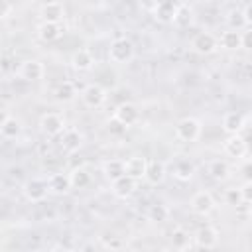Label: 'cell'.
Listing matches in <instances>:
<instances>
[{"label":"cell","instance_id":"19","mask_svg":"<svg viewBox=\"0 0 252 252\" xmlns=\"http://www.w3.org/2000/svg\"><path fill=\"white\" fill-rule=\"evenodd\" d=\"M146 169H148V159L144 156H132L126 159V173L134 179H146Z\"/></svg>","mask_w":252,"mask_h":252},{"label":"cell","instance_id":"8","mask_svg":"<svg viewBox=\"0 0 252 252\" xmlns=\"http://www.w3.org/2000/svg\"><path fill=\"white\" fill-rule=\"evenodd\" d=\"M191 211L195 215H201V217H207L215 211V197L209 193V191H197L193 197H191Z\"/></svg>","mask_w":252,"mask_h":252},{"label":"cell","instance_id":"1","mask_svg":"<svg viewBox=\"0 0 252 252\" xmlns=\"http://www.w3.org/2000/svg\"><path fill=\"white\" fill-rule=\"evenodd\" d=\"M134 55H136V47L128 37H118L108 47V61L114 65H126L134 59Z\"/></svg>","mask_w":252,"mask_h":252},{"label":"cell","instance_id":"2","mask_svg":"<svg viewBox=\"0 0 252 252\" xmlns=\"http://www.w3.org/2000/svg\"><path fill=\"white\" fill-rule=\"evenodd\" d=\"M201 132H203V126L193 116H185V118H181L175 124V138L181 140V142H187V144L197 142L199 136H201Z\"/></svg>","mask_w":252,"mask_h":252},{"label":"cell","instance_id":"13","mask_svg":"<svg viewBox=\"0 0 252 252\" xmlns=\"http://www.w3.org/2000/svg\"><path fill=\"white\" fill-rule=\"evenodd\" d=\"M222 148H224L226 156H230V158H244L248 152V144L240 134H228Z\"/></svg>","mask_w":252,"mask_h":252},{"label":"cell","instance_id":"36","mask_svg":"<svg viewBox=\"0 0 252 252\" xmlns=\"http://www.w3.org/2000/svg\"><path fill=\"white\" fill-rule=\"evenodd\" d=\"M242 47L252 51V26L246 32H242Z\"/></svg>","mask_w":252,"mask_h":252},{"label":"cell","instance_id":"31","mask_svg":"<svg viewBox=\"0 0 252 252\" xmlns=\"http://www.w3.org/2000/svg\"><path fill=\"white\" fill-rule=\"evenodd\" d=\"M148 217H150V220H154V222H163V220L169 219V209H167V205H163V203H156V205H152V207L148 209Z\"/></svg>","mask_w":252,"mask_h":252},{"label":"cell","instance_id":"32","mask_svg":"<svg viewBox=\"0 0 252 252\" xmlns=\"http://www.w3.org/2000/svg\"><path fill=\"white\" fill-rule=\"evenodd\" d=\"M224 20H226V26H228L230 30H242V28L246 26L244 12H242V10H230Z\"/></svg>","mask_w":252,"mask_h":252},{"label":"cell","instance_id":"6","mask_svg":"<svg viewBox=\"0 0 252 252\" xmlns=\"http://www.w3.org/2000/svg\"><path fill=\"white\" fill-rule=\"evenodd\" d=\"M81 100L87 108H100L106 102V91L100 85L91 83L81 91Z\"/></svg>","mask_w":252,"mask_h":252},{"label":"cell","instance_id":"10","mask_svg":"<svg viewBox=\"0 0 252 252\" xmlns=\"http://www.w3.org/2000/svg\"><path fill=\"white\" fill-rule=\"evenodd\" d=\"M136 187H138V179H134L126 173V175L112 181V195L118 197V199H128V197L134 195Z\"/></svg>","mask_w":252,"mask_h":252},{"label":"cell","instance_id":"21","mask_svg":"<svg viewBox=\"0 0 252 252\" xmlns=\"http://www.w3.org/2000/svg\"><path fill=\"white\" fill-rule=\"evenodd\" d=\"M165 163L159 161V159H152L148 161V169H146V181L152 183V185H159L163 179H165Z\"/></svg>","mask_w":252,"mask_h":252},{"label":"cell","instance_id":"18","mask_svg":"<svg viewBox=\"0 0 252 252\" xmlns=\"http://www.w3.org/2000/svg\"><path fill=\"white\" fill-rule=\"evenodd\" d=\"M71 67H73L75 71H79V73L91 71V69L94 67V57H93V53H91L89 49H79V51H75L73 57H71Z\"/></svg>","mask_w":252,"mask_h":252},{"label":"cell","instance_id":"38","mask_svg":"<svg viewBox=\"0 0 252 252\" xmlns=\"http://www.w3.org/2000/svg\"><path fill=\"white\" fill-rule=\"evenodd\" d=\"M244 20H246V26H252V4H248L244 10Z\"/></svg>","mask_w":252,"mask_h":252},{"label":"cell","instance_id":"25","mask_svg":"<svg viewBox=\"0 0 252 252\" xmlns=\"http://www.w3.org/2000/svg\"><path fill=\"white\" fill-rule=\"evenodd\" d=\"M220 47L228 49V51H236L242 49V32L240 30H226L220 35Z\"/></svg>","mask_w":252,"mask_h":252},{"label":"cell","instance_id":"9","mask_svg":"<svg viewBox=\"0 0 252 252\" xmlns=\"http://www.w3.org/2000/svg\"><path fill=\"white\" fill-rule=\"evenodd\" d=\"M18 75H20L24 81L33 83V81L43 79V75H45V67H43V63L37 61V59H26V61L20 63Z\"/></svg>","mask_w":252,"mask_h":252},{"label":"cell","instance_id":"20","mask_svg":"<svg viewBox=\"0 0 252 252\" xmlns=\"http://www.w3.org/2000/svg\"><path fill=\"white\" fill-rule=\"evenodd\" d=\"M35 32H37V37L41 41L49 43V41H55V39L61 37L63 28H61V24H55V22H41Z\"/></svg>","mask_w":252,"mask_h":252},{"label":"cell","instance_id":"16","mask_svg":"<svg viewBox=\"0 0 252 252\" xmlns=\"http://www.w3.org/2000/svg\"><path fill=\"white\" fill-rule=\"evenodd\" d=\"M0 134L4 140H16L22 134V122L16 116H10L4 112L2 116V124H0Z\"/></svg>","mask_w":252,"mask_h":252},{"label":"cell","instance_id":"26","mask_svg":"<svg viewBox=\"0 0 252 252\" xmlns=\"http://www.w3.org/2000/svg\"><path fill=\"white\" fill-rule=\"evenodd\" d=\"M209 175L215 181H226L230 177V167L224 159H215L209 163Z\"/></svg>","mask_w":252,"mask_h":252},{"label":"cell","instance_id":"24","mask_svg":"<svg viewBox=\"0 0 252 252\" xmlns=\"http://www.w3.org/2000/svg\"><path fill=\"white\" fill-rule=\"evenodd\" d=\"M171 173H173V177L177 181H189L195 175V165L189 159H177L173 163V167H171Z\"/></svg>","mask_w":252,"mask_h":252},{"label":"cell","instance_id":"37","mask_svg":"<svg viewBox=\"0 0 252 252\" xmlns=\"http://www.w3.org/2000/svg\"><path fill=\"white\" fill-rule=\"evenodd\" d=\"M240 173L244 175V179H246V181H252V159H250V161H246V163L240 167Z\"/></svg>","mask_w":252,"mask_h":252},{"label":"cell","instance_id":"39","mask_svg":"<svg viewBox=\"0 0 252 252\" xmlns=\"http://www.w3.org/2000/svg\"><path fill=\"white\" fill-rule=\"evenodd\" d=\"M104 246H106V248H122V242H120V240H116V238H112V240L104 242Z\"/></svg>","mask_w":252,"mask_h":252},{"label":"cell","instance_id":"33","mask_svg":"<svg viewBox=\"0 0 252 252\" xmlns=\"http://www.w3.org/2000/svg\"><path fill=\"white\" fill-rule=\"evenodd\" d=\"M224 201H226V205H232V207H238V205H242L244 203V199H242V189L238 187H230V189H226V193H224Z\"/></svg>","mask_w":252,"mask_h":252},{"label":"cell","instance_id":"30","mask_svg":"<svg viewBox=\"0 0 252 252\" xmlns=\"http://www.w3.org/2000/svg\"><path fill=\"white\" fill-rule=\"evenodd\" d=\"M171 24L177 26V28H189V26L193 24V10L183 4V6L177 10V14H175V18H173Z\"/></svg>","mask_w":252,"mask_h":252},{"label":"cell","instance_id":"27","mask_svg":"<svg viewBox=\"0 0 252 252\" xmlns=\"http://www.w3.org/2000/svg\"><path fill=\"white\" fill-rule=\"evenodd\" d=\"M53 94H55V98L59 102H71L77 96V89H75V85L71 81H63V83H59L55 87V93Z\"/></svg>","mask_w":252,"mask_h":252},{"label":"cell","instance_id":"11","mask_svg":"<svg viewBox=\"0 0 252 252\" xmlns=\"http://www.w3.org/2000/svg\"><path fill=\"white\" fill-rule=\"evenodd\" d=\"M114 118H118L124 126L130 128V126H134V124L140 120V110H138V106H136L134 102H122V104L116 106Z\"/></svg>","mask_w":252,"mask_h":252},{"label":"cell","instance_id":"34","mask_svg":"<svg viewBox=\"0 0 252 252\" xmlns=\"http://www.w3.org/2000/svg\"><path fill=\"white\" fill-rule=\"evenodd\" d=\"M106 128H108V132H110V134H114V136H120V134H124V132H126V128H128V126H124V124H122L118 118H114V116H112V118L108 120Z\"/></svg>","mask_w":252,"mask_h":252},{"label":"cell","instance_id":"35","mask_svg":"<svg viewBox=\"0 0 252 252\" xmlns=\"http://www.w3.org/2000/svg\"><path fill=\"white\" fill-rule=\"evenodd\" d=\"M240 189H242V199H244V203H252V181H246Z\"/></svg>","mask_w":252,"mask_h":252},{"label":"cell","instance_id":"22","mask_svg":"<svg viewBox=\"0 0 252 252\" xmlns=\"http://www.w3.org/2000/svg\"><path fill=\"white\" fill-rule=\"evenodd\" d=\"M222 130L226 132V134H238L240 130H242V126H244V114H240V112H226L224 116H222Z\"/></svg>","mask_w":252,"mask_h":252},{"label":"cell","instance_id":"7","mask_svg":"<svg viewBox=\"0 0 252 252\" xmlns=\"http://www.w3.org/2000/svg\"><path fill=\"white\" fill-rule=\"evenodd\" d=\"M217 47H219V39L209 32H201L191 39V49L199 55H211L217 51Z\"/></svg>","mask_w":252,"mask_h":252},{"label":"cell","instance_id":"5","mask_svg":"<svg viewBox=\"0 0 252 252\" xmlns=\"http://www.w3.org/2000/svg\"><path fill=\"white\" fill-rule=\"evenodd\" d=\"M181 6H183V0H156L154 16L161 24H171Z\"/></svg>","mask_w":252,"mask_h":252},{"label":"cell","instance_id":"12","mask_svg":"<svg viewBox=\"0 0 252 252\" xmlns=\"http://www.w3.org/2000/svg\"><path fill=\"white\" fill-rule=\"evenodd\" d=\"M193 238H195V244L199 248H215L219 244V230L211 224H205L195 232Z\"/></svg>","mask_w":252,"mask_h":252},{"label":"cell","instance_id":"3","mask_svg":"<svg viewBox=\"0 0 252 252\" xmlns=\"http://www.w3.org/2000/svg\"><path fill=\"white\" fill-rule=\"evenodd\" d=\"M24 197L30 201V203H41L47 193H49V183L47 179H41V177H32L24 183Z\"/></svg>","mask_w":252,"mask_h":252},{"label":"cell","instance_id":"17","mask_svg":"<svg viewBox=\"0 0 252 252\" xmlns=\"http://www.w3.org/2000/svg\"><path fill=\"white\" fill-rule=\"evenodd\" d=\"M47 183H49V191L55 195H65L73 189L71 175H67V173H51L47 177Z\"/></svg>","mask_w":252,"mask_h":252},{"label":"cell","instance_id":"40","mask_svg":"<svg viewBox=\"0 0 252 252\" xmlns=\"http://www.w3.org/2000/svg\"><path fill=\"white\" fill-rule=\"evenodd\" d=\"M8 12H10V6H8V2H4V12H2V18H8Z\"/></svg>","mask_w":252,"mask_h":252},{"label":"cell","instance_id":"23","mask_svg":"<svg viewBox=\"0 0 252 252\" xmlns=\"http://www.w3.org/2000/svg\"><path fill=\"white\" fill-rule=\"evenodd\" d=\"M102 173L112 183L114 179L126 175V161H122V159H108V161L102 163Z\"/></svg>","mask_w":252,"mask_h":252},{"label":"cell","instance_id":"28","mask_svg":"<svg viewBox=\"0 0 252 252\" xmlns=\"http://www.w3.org/2000/svg\"><path fill=\"white\" fill-rule=\"evenodd\" d=\"M69 175H71L73 189H85V187L91 185V173H89L85 167H75Z\"/></svg>","mask_w":252,"mask_h":252},{"label":"cell","instance_id":"14","mask_svg":"<svg viewBox=\"0 0 252 252\" xmlns=\"http://www.w3.org/2000/svg\"><path fill=\"white\" fill-rule=\"evenodd\" d=\"M83 146V134L77 128H67L61 134V148L65 154H75Z\"/></svg>","mask_w":252,"mask_h":252},{"label":"cell","instance_id":"4","mask_svg":"<svg viewBox=\"0 0 252 252\" xmlns=\"http://www.w3.org/2000/svg\"><path fill=\"white\" fill-rule=\"evenodd\" d=\"M39 130L41 134H45L47 138H53V136H61L65 132V120L63 116L55 114V112H45L41 118H39Z\"/></svg>","mask_w":252,"mask_h":252},{"label":"cell","instance_id":"29","mask_svg":"<svg viewBox=\"0 0 252 252\" xmlns=\"http://www.w3.org/2000/svg\"><path fill=\"white\" fill-rule=\"evenodd\" d=\"M189 240H191V236H189V232L185 228L177 226V228L171 230V246L173 248L185 250V248H189Z\"/></svg>","mask_w":252,"mask_h":252},{"label":"cell","instance_id":"41","mask_svg":"<svg viewBox=\"0 0 252 252\" xmlns=\"http://www.w3.org/2000/svg\"><path fill=\"white\" fill-rule=\"evenodd\" d=\"M248 215H250V220H252V203H250V211H248Z\"/></svg>","mask_w":252,"mask_h":252},{"label":"cell","instance_id":"15","mask_svg":"<svg viewBox=\"0 0 252 252\" xmlns=\"http://www.w3.org/2000/svg\"><path fill=\"white\" fill-rule=\"evenodd\" d=\"M63 16H65V8L61 2H45L41 8H39V18L41 22H55V24H61L63 22Z\"/></svg>","mask_w":252,"mask_h":252}]
</instances>
